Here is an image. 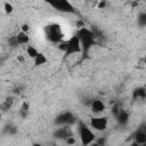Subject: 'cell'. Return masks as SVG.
<instances>
[{"label":"cell","mask_w":146,"mask_h":146,"mask_svg":"<svg viewBox=\"0 0 146 146\" xmlns=\"http://www.w3.org/2000/svg\"><path fill=\"white\" fill-rule=\"evenodd\" d=\"M76 35L79 36L80 42H81V47H82V51L81 52L87 55L88 51L90 50L91 46H94V43H95V34H94V32L91 30L87 29L86 26H83V27L78 29Z\"/></svg>","instance_id":"6da1fadb"},{"label":"cell","mask_w":146,"mask_h":146,"mask_svg":"<svg viewBox=\"0 0 146 146\" xmlns=\"http://www.w3.org/2000/svg\"><path fill=\"white\" fill-rule=\"evenodd\" d=\"M43 32H44V38L51 43H58L64 38L63 27L58 23H50L46 25Z\"/></svg>","instance_id":"7a4b0ae2"},{"label":"cell","mask_w":146,"mask_h":146,"mask_svg":"<svg viewBox=\"0 0 146 146\" xmlns=\"http://www.w3.org/2000/svg\"><path fill=\"white\" fill-rule=\"evenodd\" d=\"M78 131H79V137H80V140H81L82 145L88 146L90 144H94V141L96 139V136H95L94 131L90 129L89 125H87L83 122H79Z\"/></svg>","instance_id":"3957f363"},{"label":"cell","mask_w":146,"mask_h":146,"mask_svg":"<svg viewBox=\"0 0 146 146\" xmlns=\"http://www.w3.org/2000/svg\"><path fill=\"white\" fill-rule=\"evenodd\" d=\"M52 9L64 14H73L75 11L74 6L70 2V0H44Z\"/></svg>","instance_id":"277c9868"},{"label":"cell","mask_w":146,"mask_h":146,"mask_svg":"<svg viewBox=\"0 0 146 146\" xmlns=\"http://www.w3.org/2000/svg\"><path fill=\"white\" fill-rule=\"evenodd\" d=\"M81 51H82V47H81L80 39L76 34H74L67 40V49L64 54H65V56H71V55L80 54Z\"/></svg>","instance_id":"5b68a950"},{"label":"cell","mask_w":146,"mask_h":146,"mask_svg":"<svg viewBox=\"0 0 146 146\" xmlns=\"http://www.w3.org/2000/svg\"><path fill=\"white\" fill-rule=\"evenodd\" d=\"M108 125V119L106 116H94L89 121V127L97 131H105Z\"/></svg>","instance_id":"8992f818"},{"label":"cell","mask_w":146,"mask_h":146,"mask_svg":"<svg viewBox=\"0 0 146 146\" xmlns=\"http://www.w3.org/2000/svg\"><path fill=\"white\" fill-rule=\"evenodd\" d=\"M75 122V116L71 112H64L58 115L55 120V123L58 125H72Z\"/></svg>","instance_id":"52a82bcc"},{"label":"cell","mask_w":146,"mask_h":146,"mask_svg":"<svg viewBox=\"0 0 146 146\" xmlns=\"http://www.w3.org/2000/svg\"><path fill=\"white\" fill-rule=\"evenodd\" d=\"M54 136L59 139H65L68 136H73V131L71 129V125H60L59 128L56 129L54 132Z\"/></svg>","instance_id":"ba28073f"},{"label":"cell","mask_w":146,"mask_h":146,"mask_svg":"<svg viewBox=\"0 0 146 146\" xmlns=\"http://www.w3.org/2000/svg\"><path fill=\"white\" fill-rule=\"evenodd\" d=\"M89 107H90L91 112L95 114H100L106 110V105L102 99H92L90 102Z\"/></svg>","instance_id":"9c48e42d"},{"label":"cell","mask_w":146,"mask_h":146,"mask_svg":"<svg viewBox=\"0 0 146 146\" xmlns=\"http://www.w3.org/2000/svg\"><path fill=\"white\" fill-rule=\"evenodd\" d=\"M15 38H16L17 46H24V44H29V42H30V36H29V33L23 32V31L18 32V33L15 35Z\"/></svg>","instance_id":"30bf717a"},{"label":"cell","mask_w":146,"mask_h":146,"mask_svg":"<svg viewBox=\"0 0 146 146\" xmlns=\"http://www.w3.org/2000/svg\"><path fill=\"white\" fill-rule=\"evenodd\" d=\"M14 103H15V98H14L13 96L7 97V98L0 104V111H1L2 113H3V112H8V111L13 107Z\"/></svg>","instance_id":"8fae6325"},{"label":"cell","mask_w":146,"mask_h":146,"mask_svg":"<svg viewBox=\"0 0 146 146\" xmlns=\"http://www.w3.org/2000/svg\"><path fill=\"white\" fill-rule=\"evenodd\" d=\"M135 141L132 143V145H144L146 144V132L139 130L135 133V137H133Z\"/></svg>","instance_id":"7c38bea8"},{"label":"cell","mask_w":146,"mask_h":146,"mask_svg":"<svg viewBox=\"0 0 146 146\" xmlns=\"http://www.w3.org/2000/svg\"><path fill=\"white\" fill-rule=\"evenodd\" d=\"M33 60H34V66H42V65H44V64H47L48 63V58H47V56L43 54V52H38V55L33 58Z\"/></svg>","instance_id":"4fadbf2b"},{"label":"cell","mask_w":146,"mask_h":146,"mask_svg":"<svg viewBox=\"0 0 146 146\" xmlns=\"http://www.w3.org/2000/svg\"><path fill=\"white\" fill-rule=\"evenodd\" d=\"M115 116H116L117 122L120 124H125L128 122V120H129V114L123 110H119V112L115 114Z\"/></svg>","instance_id":"5bb4252c"},{"label":"cell","mask_w":146,"mask_h":146,"mask_svg":"<svg viewBox=\"0 0 146 146\" xmlns=\"http://www.w3.org/2000/svg\"><path fill=\"white\" fill-rule=\"evenodd\" d=\"M29 110H30V104H29L26 100L23 102V103H22V106H21V108H19V114H21V116H22V117H26L27 114H29Z\"/></svg>","instance_id":"9a60e30c"},{"label":"cell","mask_w":146,"mask_h":146,"mask_svg":"<svg viewBox=\"0 0 146 146\" xmlns=\"http://www.w3.org/2000/svg\"><path fill=\"white\" fill-rule=\"evenodd\" d=\"M146 96V92H145V89L143 87L140 88H137L135 91H133V99L136 98H140V99H144Z\"/></svg>","instance_id":"2e32d148"},{"label":"cell","mask_w":146,"mask_h":146,"mask_svg":"<svg viewBox=\"0 0 146 146\" xmlns=\"http://www.w3.org/2000/svg\"><path fill=\"white\" fill-rule=\"evenodd\" d=\"M38 52H39V50L35 48V47H33V46H27L26 47V54H27V56L30 57V58H34L36 55H38Z\"/></svg>","instance_id":"e0dca14e"},{"label":"cell","mask_w":146,"mask_h":146,"mask_svg":"<svg viewBox=\"0 0 146 146\" xmlns=\"http://www.w3.org/2000/svg\"><path fill=\"white\" fill-rule=\"evenodd\" d=\"M57 48L58 50H60L62 52H65L67 49V40H62L57 43Z\"/></svg>","instance_id":"ac0fdd59"},{"label":"cell","mask_w":146,"mask_h":146,"mask_svg":"<svg viewBox=\"0 0 146 146\" xmlns=\"http://www.w3.org/2000/svg\"><path fill=\"white\" fill-rule=\"evenodd\" d=\"M3 9H5V13H6L7 15H9V14H11V13L14 11V7H13V5L9 3V2H5V3H3Z\"/></svg>","instance_id":"d6986e66"},{"label":"cell","mask_w":146,"mask_h":146,"mask_svg":"<svg viewBox=\"0 0 146 146\" xmlns=\"http://www.w3.org/2000/svg\"><path fill=\"white\" fill-rule=\"evenodd\" d=\"M64 141H65L67 145H74V144L76 143V139H75V137H74V135H73V136H68L67 138H65Z\"/></svg>","instance_id":"ffe728a7"},{"label":"cell","mask_w":146,"mask_h":146,"mask_svg":"<svg viewBox=\"0 0 146 146\" xmlns=\"http://www.w3.org/2000/svg\"><path fill=\"white\" fill-rule=\"evenodd\" d=\"M8 43H9L10 47H17V42H16L15 35H14V36H10V38L8 39Z\"/></svg>","instance_id":"44dd1931"},{"label":"cell","mask_w":146,"mask_h":146,"mask_svg":"<svg viewBox=\"0 0 146 146\" xmlns=\"http://www.w3.org/2000/svg\"><path fill=\"white\" fill-rule=\"evenodd\" d=\"M21 31H23V32H29L30 31V25L29 24H26V23H24V24H22V26H21Z\"/></svg>","instance_id":"7402d4cb"},{"label":"cell","mask_w":146,"mask_h":146,"mask_svg":"<svg viewBox=\"0 0 146 146\" xmlns=\"http://www.w3.org/2000/svg\"><path fill=\"white\" fill-rule=\"evenodd\" d=\"M105 6H106V2H105L104 0H100V1L98 2V8L103 9V8H105Z\"/></svg>","instance_id":"603a6c76"},{"label":"cell","mask_w":146,"mask_h":146,"mask_svg":"<svg viewBox=\"0 0 146 146\" xmlns=\"http://www.w3.org/2000/svg\"><path fill=\"white\" fill-rule=\"evenodd\" d=\"M84 26V23L82 22V21H79V22H76V27L78 29H80V27H83Z\"/></svg>","instance_id":"cb8c5ba5"},{"label":"cell","mask_w":146,"mask_h":146,"mask_svg":"<svg viewBox=\"0 0 146 146\" xmlns=\"http://www.w3.org/2000/svg\"><path fill=\"white\" fill-rule=\"evenodd\" d=\"M1 116H2V112L0 111V119H1Z\"/></svg>","instance_id":"d4e9b609"}]
</instances>
